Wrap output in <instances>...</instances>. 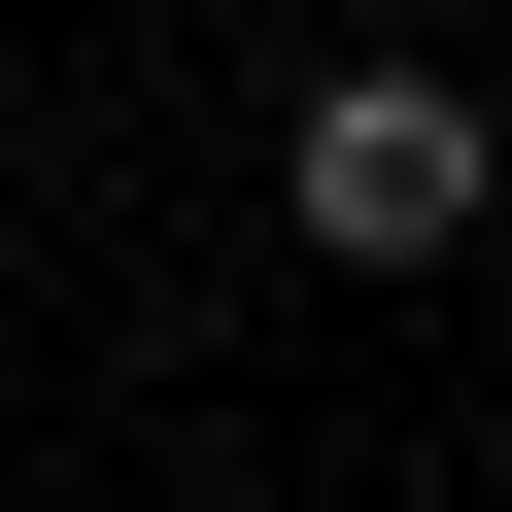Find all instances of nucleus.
I'll return each instance as SVG.
<instances>
[{
    "instance_id": "1",
    "label": "nucleus",
    "mask_w": 512,
    "mask_h": 512,
    "mask_svg": "<svg viewBox=\"0 0 512 512\" xmlns=\"http://www.w3.org/2000/svg\"><path fill=\"white\" fill-rule=\"evenodd\" d=\"M274 205L342 239V274H444V239H512V103H478V69H308Z\"/></svg>"
}]
</instances>
